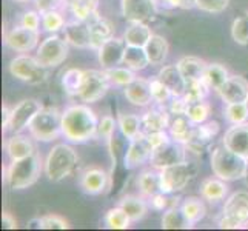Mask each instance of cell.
<instances>
[{
  "mask_svg": "<svg viewBox=\"0 0 248 231\" xmlns=\"http://www.w3.org/2000/svg\"><path fill=\"white\" fill-rule=\"evenodd\" d=\"M124 96L134 107L139 108L148 107L153 102L150 80L142 79V77H136L131 83H128L124 88Z\"/></svg>",
  "mask_w": 248,
  "mask_h": 231,
  "instance_id": "cell-20",
  "label": "cell"
},
{
  "mask_svg": "<svg viewBox=\"0 0 248 231\" xmlns=\"http://www.w3.org/2000/svg\"><path fill=\"white\" fill-rule=\"evenodd\" d=\"M99 119L83 104L71 105L62 111V136L71 143H85L97 136Z\"/></svg>",
  "mask_w": 248,
  "mask_h": 231,
  "instance_id": "cell-1",
  "label": "cell"
},
{
  "mask_svg": "<svg viewBox=\"0 0 248 231\" xmlns=\"http://www.w3.org/2000/svg\"><path fill=\"white\" fill-rule=\"evenodd\" d=\"M105 227L109 230H126L131 227V219L126 215L122 207H114L107 211L105 215Z\"/></svg>",
  "mask_w": 248,
  "mask_h": 231,
  "instance_id": "cell-40",
  "label": "cell"
},
{
  "mask_svg": "<svg viewBox=\"0 0 248 231\" xmlns=\"http://www.w3.org/2000/svg\"><path fill=\"white\" fill-rule=\"evenodd\" d=\"M248 227V191H236L230 194L219 220L222 230H239Z\"/></svg>",
  "mask_w": 248,
  "mask_h": 231,
  "instance_id": "cell-5",
  "label": "cell"
},
{
  "mask_svg": "<svg viewBox=\"0 0 248 231\" xmlns=\"http://www.w3.org/2000/svg\"><path fill=\"white\" fill-rule=\"evenodd\" d=\"M232 37L237 45H248V14H244L233 20Z\"/></svg>",
  "mask_w": 248,
  "mask_h": 231,
  "instance_id": "cell-48",
  "label": "cell"
},
{
  "mask_svg": "<svg viewBox=\"0 0 248 231\" xmlns=\"http://www.w3.org/2000/svg\"><path fill=\"white\" fill-rule=\"evenodd\" d=\"M122 15L128 22H142L147 23L155 20L157 15L156 0H121Z\"/></svg>",
  "mask_w": 248,
  "mask_h": 231,
  "instance_id": "cell-13",
  "label": "cell"
},
{
  "mask_svg": "<svg viewBox=\"0 0 248 231\" xmlns=\"http://www.w3.org/2000/svg\"><path fill=\"white\" fill-rule=\"evenodd\" d=\"M109 186V176L105 169L99 167H91L83 171L80 176V188L90 196H99L107 191Z\"/></svg>",
  "mask_w": 248,
  "mask_h": 231,
  "instance_id": "cell-18",
  "label": "cell"
},
{
  "mask_svg": "<svg viewBox=\"0 0 248 231\" xmlns=\"http://www.w3.org/2000/svg\"><path fill=\"white\" fill-rule=\"evenodd\" d=\"M219 131H220V126L216 121H210V122L207 121L203 123L194 125L191 139L188 140V143L185 145L186 150L201 154L205 148H207V145L210 142L215 140V138L219 134Z\"/></svg>",
  "mask_w": 248,
  "mask_h": 231,
  "instance_id": "cell-17",
  "label": "cell"
},
{
  "mask_svg": "<svg viewBox=\"0 0 248 231\" xmlns=\"http://www.w3.org/2000/svg\"><path fill=\"white\" fill-rule=\"evenodd\" d=\"M151 36H153L151 28L147 23L142 22H131L124 32V39L126 42V45L142 46V48H145V45L148 44Z\"/></svg>",
  "mask_w": 248,
  "mask_h": 231,
  "instance_id": "cell-30",
  "label": "cell"
},
{
  "mask_svg": "<svg viewBox=\"0 0 248 231\" xmlns=\"http://www.w3.org/2000/svg\"><path fill=\"white\" fill-rule=\"evenodd\" d=\"M42 108L44 107L36 99H23L22 102H19L16 107L11 108V121L8 131L16 134L27 130L30 123L32 122V119L36 117V114Z\"/></svg>",
  "mask_w": 248,
  "mask_h": 231,
  "instance_id": "cell-12",
  "label": "cell"
},
{
  "mask_svg": "<svg viewBox=\"0 0 248 231\" xmlns=\"http://www.w3.org/2000/svg\"><path fill=\"white\" fill-rule=\"evenodd\" d=\"M126 49V42L122 37H111L97 49V59L102 70H109L117 65H122Z\"/></svg>",
  "mask_w": 248,
  "mask_h": 231,
  "instance_id": "cell-16",
  "label": "cell"
},
{
  "mask_svg": "<svg viewBox=\"0 0 248 231\" xmlns=\"http://www.w3.org/2000/svg\"><path fill=\"white\" fill-rule=\"evenodd\" d=\"M145 51H147V56L150 59L151 65H162L168 56L170 45L164 36L153 34L151 39L148 40V44L145 45Z\"/></svg>",
  "mask_w": 248,
  "mask_h": 231,
  "instance_id": "cell-31",
  "label": "cell"
},
{
  "mask_svg": "<svg viewBox=\"0 0 248 231\" xmlns=\"http://www.w3.org/2000/svg\"><path fill=\"white\" fill-rule=\"evenodd\" d=\"M78 164V151L68 143H57L49 150L44 162V173L49 182H62L73 174Z\"/></svg>",
  "mask_w": 248,
  "mask_h": 231,
  "instance_id": "cell-2",
  "label": "cell"
},
{
  "mask_svg": "<svg viewBox=\"0 0 248 231\" xmlns=\"http://www.w3.org/2000/svg\"><path fill=\"white\" fill-rule=\"evenodd\" d=\"M196 174H198V165L188 160L160 169V191L167 194L182 191Z\"/></svg>",
  "mask_w": 248,
  "mask_h": 231,
  "instance_id": "cell-7",
  "label": "cell"
},
{
  "mask_svg": "<svg viewBox=\"0 0 248 231\" xmlns=\"http://www.w3.org/2000/svg\"><path fill=\"white\" fill-rule=\"evenodd\" d=\"M186 108H188V102L185 100L184 96H179V97H173L170 102V113L171 114H185L186 113Z\"/></svg>",
  "mask_w": 248,
  "mask_h": 231,
  "instance_id": "cell-56",
  "label": "cell"
},
{
  "mask_svg": "<svg viewBox=\"0 0 248 231\" xmlns=\"http://www.w3.org/2000/svg\"><path fill=\"white\" fill-rule=\"evenodd\" d=\"M230 77L228 70L220 63H208L207 70H205L203 80L207 82V85L215 91H219L222 88V85L227 82Z\"/></svg>",
  "mask_w": 248,
  "mask_h": 231,
  "instance_id": "cell-39",
  "label": "cell"
},
{
  "mask_svg": "<svg viewBox=\"0 0 248 231\" xmlns=\"http://www.w3.org/2000/svg\"><path fill=\"white\" fill-rule=\"evenodd\" d=\"M2 228H5V230H16L17 228V220L13 217L11 213H3L2 215Z\"/></svg>",
  "mask_w": 248,
  "mask_h": 231,
  "instance_id": "cell-57",
  "label": "cell"
},
{
  "mask_svg": "<svg viewBox=\"0 0 248 231\" xmlns=\"http://www.w3.org/2000/svg\"><path fill=\"white\" fill-rule=\"evenodd\" d=\"M14 2H28V0H14Z\"/></svg>",
  "mask_w": 248,
  "mask_h": 231,
  "instance_id": "cell-61",
  "label": "cell"
},
{
  "mask_svg": "<svg viewBox=\"0 0 248 231\" xmlns=\"http://www.w3.org/2000/svg\"><path fill=\"white\" fill-rule=\"evenodd\" d=\"M224 116L232 125H239L248 122V107L245 102H236V104H225Z\"/></svg>",
  "mask_w": 248,
  "mask_h": 231,
  "instance_id": "cell-44",
  "label": "cell"
},
{
  "mask_svg": "<svg viewBox=\"0 0 248 231\" xmlns=\"http://www.w3.org/2000/svg\"><path fill=\"white\" fill-rule=\"evenodd\" d=\"M138 186L143 196L151 198L153 194L160 191V171L153 168V169H145L138 176Z\"/></svg>",
  "mask_w": 248,
  "mask_h": 231,
  "instance_id": "cell-36",
  "label": "cell"
},
{
  "mask_svg": "<svg viewBox=\"0 0 248 231\" xmlns=\"http://www.w3.org/2000/svg\"><path fill=\"white\" fill-rule=\"evenodd\" d=\"M150 87H151V96H153V102L157 105H165L167 102H171L174 96L171 94V91L167 88V85L162 82L159 77L156 76L155 79L150 80Z\"/></svg>",
  "mask_w": 248,
  "mask_h": 231,
  "instance_id": "cell-47",
  "label": "cell"
},
{
  "mask_svg": "<svg viewBox=\"0 0 248 231\" xmlns=\"http://www.w3.org/2000/svg\"><path fill=\"white\" fill-rule=\"evenodd\" d=\"M8 70L17 80L28 85H40L48 79V68L42 65L37 57H31L25 53L16 56L10 62Z\"/></svg>",
  "mask_w": 248,
  "mask_h": 231,
  "instance_id": "cell-8",
  "label": "cell"
},
{
  "mask_svg": "<svg viewBox=\"0 0 248 231\" xmlns=\"http://www.w3.org/2000/svg\"><path fill=\"white\" fill-rule=\"evenodd\" d=\"M210 90L211 88L208 87L205 80L186 83V90L184 92V97H185V100L188 102V104H193V102H199V100H205V97L208 96Z\"/></svg>",
  "mask_w": 248,
  "mask_h": 231,
  "instance_id": "cell-46",
  "label": "cell"
},
{
  "mask_svg": "<svg viewBox=\"0 0 248 231\" xmlns=\"http://www.w3.org/2000/svg\"><path fill=\"white\" fill-rule=\"evenodd\" d=\"M245 182H247V185H248V168H247V174H245Z\"/></svg>",
  "mask_w": 248,
  "mask_h": 231,
  "instance_id": "cell-60",
  "label": "cell"
},
{
  "mask_svg": "<svg viewBox=\"0 0 248 231\" xmlns=\"http://www.w3.org/2000/svg\"><path fill=\"white\" fill-rule=\"evenodd\" d=\"M191 227L193 224L188 222L181 207H177L176 203L164 211V216H162V228L164 230H188Z\"/></svg>",
  "mask_w": 248,
  "mask_h": 231,
  "instance_id": "cell-34",
  "label": "cell"
},
{
  "mask_svg": "<svg viewBox=\"0 0 248 231\" xmlns=\"http://www.w3.org/2000/svg\"><path fill=\"white\" fill-rule=\"evenodd\" d=\"M126 68H130L133 71H143L150 63V59L147 56V51L142 46H133V45H126L125 49V56H124V62Z\"/></svg>",
  "mask_w": 248,
  "mask_h": 231,
  "instance_id": "cell-33",
  "label": "cell"
},
{
  "mask_svg": "<svg viewBox=\"0 0 248 231\" xmlns=\"http://www.w3.org/2000/svg\"><path fill=\"white\" fill-rule=\"evenodd\" d=\"M10 121H11V108L8 105H3V108H2V130H3V133H6L8 128H10Z\"/></svg>",
  "mask_w": 248,
  "mask_h": 231,
  "instance_id": "cell-58",
  "label": "cell"
},
{
  "mask_svg": "<svg viewBox=\"0 0 248 231\" xmlns=\"http://www.w3.org/2000/svg\"><path fill=\"white\" fill-rule=\"evenodd\" d=\"M186 147L182 143H179L176 140H168L164 143L162 147L153 150L151 159H150V165L156 169H164L167 167L176 165L179 162L186 160Z\"/></svg>",
  "mask_w": 248,
  "mask_h": 231,
  "instance_id": "cell-11",
  "label": "cell"
},
{
  "mask_svg": "<svg viewBox=\"0 0 248 231\" xmlns=\"http://www.w3.org/2000/svg\"><path fill=\"white\" fill-rule=\"evenodd\" d=\"M83 82V70H78V68H70L63 73L62 77V87L66 94L70 96H78L79 90Z\"/></svg>",
  "mask_w": 248,
  "mask_h": 231,
  "instance_id": "cell-41",
  "label": "cell"
},
{
  "mask_svg": "<svg viewBox=\"0 0 248 231\" xmlns=\"http://www.w3.org/2000/svg\"><path fill=\"white\" fill-rule=\"evenodd\" d=\"M68 53H70V45H68L65 37L53 34V36L42 40V44L37 46L36 57L44 66L56 68L65 62Z\"/></svg>",
  "mask_w": 248,
  "mask_h": 231,
  "instance_id": "cell-10",
  "label": "cell"
},
{
  "mask_svg": "<svg viewBox=\"0 0 248 231\" xmlns=\"http://www.w3.org/2000/svg\"><path fill=\"white\" fill-rule=\"evenodd\" d=\"M245 104H247V107H248V97H247V100H245Z\"/></svg>",
  "mask_w": 248,
  "mask_h": 231,
  "instance_id": "cell-62",
  "label": "cell"
},
{
  "mask_svg": "<svg viewBox=\"0 0 248 231\" xmlns=\"http://www.w3.org/2000/svg\"><path fill=\"white\" fill-rule=\"evenodd\" d=\"M65 17L61 10H53V11H46L42 13V28L46 32L56 34L61 30L65 28Z\"/></svg>",
  "mask_w": 248,
  "mask_h": 231,
  "instance_id": "cell-45",
  "label": "cell"
},
{
  "mask_svg": "<svg viewBox=\"0 0 248 231\" xmlns=\"http://www.w3.org/2000/svg\"><path fill=\"white\" fill-rule=\"evenodd\" d=\"M34 3H36V10L42 14L53 10H62L66 6V0H34Z\"/></svg>",
  "mask_w": 248,
  "mask_h": 231,
  "instance_id": "cell-53",
  "label": "cell"
},
{
  "mask_svg": "<svg viewBox=\"0 0 248 231\" xmlns=\"http://www.w3.org/2000/svg\"><path fill=\"white\" fill-rule=\"evenodd\" d=\"M90 25V34H91V49H99L107 40L114 37V27L108 19H104L102 15L96 14L87 22Z\"/></svg>",
  "mask_w": 248,
  "mask_h": 231,
  "instance_id": "cell-23",
  "label": "cell"
},
{
  "mask_svg": "<svg viewBox=\"0 0 248 231\" xmlns=\"http://www.w3.org/2000/svg\"><path fill=\"white\" fill-rule=\"evenodd\" d=\"M42 23V14L37 10H32V11H27L22 15V22L20 25H23L25 28H30L34 31H39V27Z\"/></svg>",
  "mask_w": 248,
  "mask_h": 231,
  "instance_id": "cell-52",
  "label": "cell"
},
{
  "mask_svg": "<svg viewBox=\"0 0 248 231\" xmlns=\"http://www.w3.org/2000/svg\"><path fill=\"white\" fill-rule=\"evenodd\" d=\"M193 130H194V123L185 114L174 116V119L170 122L168 126V133L171 136V139L182 145H186L188 140L191 139Z\"/></svg>",
  "mask_w": 248,
  "mask_h": 231,
  "instance_id": "cell-29",
  "label": "cell"
},
{
  "mask_svg": "<svg viewBox=\"0 0 248 231\" xmlns=\"http://www.w3.org/2000/svg\"><path fill=\"white\" fill-rule=\"evenodd\" d=\"M147 138H148V140H150V143H151L153 150H156V148L162 147L164 143H167L168 140H171V136H170L168 130H165V131L150 133V134H147Z\"/></svg>",
  "mask_w": 248,
  "mask_h": 231,
  "instance_id": "cell-55",
  "label": "cell"
},
{
  "mask_svg": "<svg viewBox=\"0 0 248 231\" xmlns=\"http://www.w3.org/2000/svg\"><path fill=\"white\" fill-rule=\"evenodd\" d=\"M142 133L150 134L156 131H165L170 126V114L165 108H151L140 116Z\"/></svg>",
  "mask_w": 248,
  "mask_h": 231,
  "instance_id": "cell-24",
  "label": "cell"
},
{
  "mask_svg": "<svg viewBox=\"0 0 248 231\" xmlns=\"http://www.w3.org/2000/svg\"><path fill=\"white\" fill-rule=\"evenodd\" d=\"M105 71L109 79V83L114 85V87L125 88L128 83H131L136 79V71L130 70V68H126V66H114Z\"/></svg>",
  "mask_w": 248,
  "mask_h": 231,
  "instance_id": "cell-42",
  "label": "cell"
},
{
  "mask_svg": "<svg viewBox=\"0 0 248 231\" xmlns=\"http://www.w3.org/2000/svg\"><path fill=\"white\" fill-rule=\"evenodd\" d=\"M157 77L167 85V88L171 91L174 97L184 96V92L186 90V82L182 77L181 71H179L177 65H165L160 68V71L157 73Z\"/></svg>",
  "mask_w": 248,
  "mask_h": 231,
  "instance_id": "cell-27",
  "label": "cell"
},
{
  "mask_svg": "<svg viewBox=\"0 0 248 231\" xmlns=\"http://www.w3.org/2000/svg\"><path fill=\"white\" fill-rule=\"evenodd\" d=\"M220 99L225 104H236V102H245L248 97V80L242 76H230L227 82L222 85L217 91Z\"/></svg>",
  "mask_w": 248,
  "mask_h": 231,
  "instance_id": "cell-21",
  "label": "cell"
},
{
  "mask_svg": "<svg viewBox=\"0 0 248 231\" xmlns=\"http://www.w3.org/2000/svg\"><path fill=\"white\" fill-rule=\"evenodd\" d=\"M39 44V31L25 28L23 25L14 27L5 36V45L16 53H30Z\"/></svg>",
  "mask_w": 248,
  "mask_h": 231,
  "instance_id": "cell-15",
  "label": "cell"
},
{
  "mask_svg": "<svg viewBox=\"0 0 248 231\" xmlns=\"http://www.w3.org/2000/svg\"><path fill=\"white\" fill-rule=\"evenodd\" d=\"M222 145L248 159V122L230 126L222 138Z\"/></svg>",
  "mask_w": 248,
  "mask_h": 231,
  "instance_id": "cell-19",
  "label": "cell"
},
{
  "mask_svg": "<svg viewBox=\"0 0 248 231\" xmlns=\"http://www.w3.org/2000/svg\"><path fill=\"white\" fill-rule=\"evenodd\" d=\"M168 196H170V194L162 193V191H159V193H156V194H153L151 198H148V199H150L151 208H153V210H156V211H165V210H168V208L171 207ZM173 205H174V203H173Z\"/></svg>",
  "mask_w": 248,
  "mask_h": 231,
  "instance_id": "cell-54",
  "label": "cell"
},
{
  "mask_svg": "<svg viewBox=\"0 0 248 231\" xmlns=\"http://www.w3.org/2000/svg\"><path fill=\"white\" fill-rule=\"evenodd\" d=\"M151 154H153V147L147 138V134L140 133L138 138L130 140V145H128L126 153L124 156V167L126 169L139 168L143 164L150 162Z\"/></svg>",
  "mask_w": 248,
  "mask_h": 231,
  "instance_id": "cell-14",
  "label": "cell"
},
{
  "mask_svg": "<svg viewBox=\"0 0 248 231\" xmlns=\"http://www.w3.org/2000/svg\"><path fill=\"white\" fill-rule=\"evenodd\" d=\"M6 148V154L11 160H19L23 157H28L31 154L36 153V148H34V143L31 140V138L28 136H23L20 133H16L13 138H10L5 143Z\"/></svg>",
  "mask_w": 248,
  "mask_h": 231,
  "instance_id": "cell-26",
  "label": "cell"
},
{
  "mask_svg": "<svg viewBox=\"0 0 248 231\" xmlns=\"http://www.w3.org/2000/svg\"><path fill=\"white\" fill-rule=\"evenodd\" d=\"M32 139L51 142L62 136V113L56 108H42L28 126Z\"/></svg>",
  "mask_w": 248,
  "mask_h": 231,
  "instance_id": "cell-6",
  "label": "cell"
},
{
  "mask_svg": "<svg viewBox=\"0 0 248 231\" xmlns=\"http://www.w3.org/2000/svg\"><path fill=\"white\" fill-rule=\"evenodd\" d=\"M42 171H44L42 159L37 153H34L28 157L11 160L5 173V182L14 191L27 190L39 181Z\"/></svg>",
  "mask_w": 248,
  "mask_h": 231,
  "instance_id": "cell-3",
  "label": "cell"
},
{
  "mask_svg": "<svg viewBox=\"0 0 248 231\" xmlns=\"http://www.w3.org/2000/svg\"><path fill=\"white\" fill-rule=\"evenodd\" d=\"M111 87L105 70H83V82L78 97L85 104H96L105 97Z\"/></svg>",
  "mask_w": 248,
  "mask_h": 231,
  "instance_id": "cell-9",
  "label": "cell"
},
{
  "mask_svg": "<svg viewBox=\"0 0 248 231\" xmlns=\"http://www.w3.org/2000/svg\"><path fill=\"white\" fill-rule=\"evenodd\" d=\"M210 113H211L210 104H207L205 100H199V102H193V104H188L185 116L190 119L194 125H199L208 121Z\"/></svg>",
  "mask_w": 248,
  "mask_h": 231,
  "instance_id": "cell-43",
  "label": "cell"
},
{
  "mask_svg": "<svg viewBox=\"0 0 248 231\" xmlns=\"http://www.w3.org/2000/svg\"><path fill=\"white\" fill-rule=\"evenodd\" d=\"M119 207H122L125 210L131 222H140L148 213V203L140 196H133V194L124 196Z\"/></svg>",
  "mask_w": 248,
  "mask_h": 231,
  "instance_id": "cell-32",
  "label": "cell"
},
{
  "mask_svg": "<svg viewBox=\"0 0 248 231\" xmlns=\"http://www.w3.org/2000/svg\"><path fill=\"white\" fill-rule=\"evenodd\" d=\"M117 126L124 138L130 142L142 133V119L138 114H121L117 119Z\"/></svg>",
  "mask_w": 248,
  "mask_h": 231,
  "instance_id": "cell-38",
  "label": "cell"
},
{
  "mask_svg": "<svg viewBox=\"0 0 248 231\" xmlns=\"http://www.w3.org/2000/svg\"><path fill=\"white\" fill-rule=\"evenodd\" d=\"M160 2L165 5V8H171V10H174V8H184L185 5V0H160Z\"/></svg>",
  "mask_w": 248,
  "mask_h": 231,
  "instance_id": "cell-59",
  "label": "cell"
},
{
  "mask_svg": "<svg viewBox=\"0 0 248 231\" xmlns=\"http://www.w3.org/2000/svg\"><path fill=\"white\" fill-rule=\"evenodd\" d=\"M114 133H116V122L111 116H104L99 121V128H97V136L107 140L109 145L114 139Z\"/></svg>",
  "mask_w": 248,
  "mask_h": 231,
  "instance_id": "cell-51",
  "label": "cell"
},
{
  "mask_svg": "<svg viewBox=\"0 0 248 231\" xmlns=\"http://www.w3.org/2000/svg\"><path fill=\"white\" fill-rule=\"evenodd\" d=\"M194 2L198 10L208 14L224 13L230 5V0H194Z\"/></svg>",
  "mask_w": 248,
  "mask_h": 231,
  "instance_id": "cell-50",
  "label": "cell"
},
{
  "mask_svg": "<svg viewBox=\"0 0 248 231\" xmlns=\"http://www.w3.org/2000/svg\"><path fill=\"white\" fill-rule=\"evenodd\" d=\"M63 37L68 42V45L74 48H90L91 45V34L90 25L83 20L74 19L73 22H68L63 28Z\"/></svg>",
  "mask_w": 248,
  "mask_h": 231,
  "instance_id": "cell-22",
  "label": "cell"
},
{
  "mask_svg": "<svg viewBox=\"0 0 248 231\" xmlns=\"http://www.w3.org/2000/svg\"><path fill=\"white\" fill-rule=\"evenodd\" d=\"M36 228H42V230H68L70 228V224L68 220H65L63 217L57 216V215H46V216H42L36 220Z\"/></svg>",
  "mask_w": 248,
  "mask_h": 231,
  "instance_id": "cell-49",
  "label": "cell"
},
{
  "mask_svg": "<svg viewBox=\"0 0 248 231\" xmlns=\"http://www.w3.org/2000/svg\"><path fill=\"white\" fill-rule=\"evenodd\" d=\"M210 165L215 176L224 179L227 182H233L239 181V179H245L248 159L239 156L222 145V147H216L211 151Z\"/></svg>",
  "mask_w": 248,
  "mask_h": 231,
  "instance_id": "cell-4",
  "label": "cell"
},
{
  "mask_svg": "<svg viewBox=\"0 0 248 231\" xmlns=\"http://www.w3.org/2000/svg\"><path fill=\"white\" fill-rule=\"evenodd\" d=\"M201 196L203 200H208L211 203H216L224 200L228 196V185L227 181L217 176L205 179L201 185Z\"/></svg>",
  "mask_w": 248,
  "mask_h": 231,
  "instance_id": "cell-28",
  "label": "cell"
},
{
  "mask_svg": "<svg viewBox=\"0 0 248 231\" xmlns=\"http://www.w3.org/2000/svg\"><path fill=\"white\" fill-rule=\"evenodd\" d=\"M181 210L185 215V217L188 219V222L193 225L199 224V222L207 216V207H205V202L201 198H186L182 205H181Z\"/></svg>",
  "mask_w": 248,
  "mask_h": 231,
  "instance_id": "cell-37",
  "label": "cell"
},
{
  "mask_svg": "<svg viewBox=\"0 0 248 231\" xmlns=\"http://www.w3.org/2000/svg\"><path fill=\"white\" fill-rule=\"evenodd\" d=\"M179 71H181L182 77L185 79L186 83L199 82L203 80L205 70H207V62H203L202 59L194 57V56H185L182 59H179V62L176 63Z\"/></svg>",
  "mask_w": 248,
  "mask_h": 231,
  "instance_id": "cell-25",
  "label": "cell"
},
{
  "mask_svg": "<svg viewBox=\"0 0 248 231\" xmlns=\"http://www.w3.org/2000/svg\"><path fill=\"white\" fill-rule=\"evenodd\" d=\"M99 0H66V6L70 8L74 19L88 22L97 13Z\"/></svg>",
  "mask_w": 248,
  "mask_h": 231,
  "instance_id": "cell-35",
  "label": "cell"
}]
</instances>
